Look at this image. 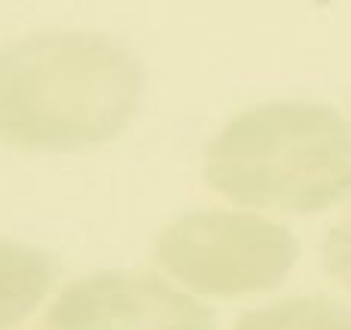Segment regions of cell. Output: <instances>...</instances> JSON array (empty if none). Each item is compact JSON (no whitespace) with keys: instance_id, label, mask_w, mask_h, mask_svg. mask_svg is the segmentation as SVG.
<instances>
[{"instance_id":"obj_6","label":"cell","mask_w":351,"mask_h":330,"mask_svg":"<svg viewBox=\"0 0 351 330\" xmlns=\"http://www.w3.org/2000/svg\"><path fill=\"white\" fill-rule=\"evenodd\" d=\"M232 330H351V306L327 294H302L245 312Z\"/></svg>"},{"instance_id":"obj_4","label":"cell","mask_w":351,"mask_h":330,"mask_svg":"<svg viewBox=\"0 0 351 330\" xmlns=\"http://www.w3.org/2000/svg\"><path fill=\"white\" fill-rule=\"evenodd\" d=\"M40 330H217L199 297L144 269H104L62 287Z\"/></svg>"},{"instance_id":"obj_5","label":"cell","mask_w":351,"mask_h":330,"mask_svg":"<svg viewBox=\"0 0 351 330\" xmlns=\"http://www.w3.org/2000/svg\"><path fill=\"white\" fill-rule=\"evenodd\" d=\"M52 285V260L22 241L0 239V330L16 327Z\"/></svg>"},{"instance_id":"obj_3","label":"cell","mask_w":351,"mask_h":330,"mask_svg":"<svg viewBox=\"0 0 351 330\" xmlns=\"http://www.w3.org/2000/svg\"><path fill=\"white\" fill-rule=\"evenodd\" d=\"M293 233L272 217L195 208L168 220L153 257L178 285L208 297H245L275 287L296 263Z\"/></svg>"},{"instance_id":"obj_7","label":"cell","mask_w":351,"mask_h":330,"mask_svg":"<svg viewBox=\"0 0 351 330\" xmlns=\"http://www.w3.org/2000/svg\"><path fill=\"white\" fill-rule=\"evenodd\" d=\"M321 257L327 272L346 287H351V208L324 235Z\"/></svg>"},{"instance_id":"obj_2","label":"cell","mask_w":351,"mask_h":330,"mask_svg":"<svg viewBox=\"0 0 351 330\" xmlns=\"http://www.w3.org/2000/svg\"><path fill=\"white\" fill-rule=\"evenodd\" d=\"M205 180L251 211H324L351 196V119L321 101L245 107L208 141Z\"/></svg>"},{"instance_id":"obj_1","label":"cell","mask_w":351,"mask_h":330,"mask_svg":"<svg viewBox=\"0 0 351 330\" xmlns=\"http://www.w3.org/2000/svg\"><path fill=\"white\" fill-rule=\"evenodd\" d=\"M141 67L101 37L56 34L0 52V144L77 153L113 141L141 104Z\"/></svg>"}]
</instances>
